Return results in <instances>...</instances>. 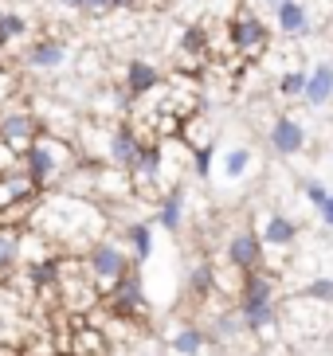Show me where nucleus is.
Returning a JSON list of instances; mask_svg holds the SVG:
<instances>
[{"instance_id":"f257e3e1","label":"nucleus","mask_w":333,"mask_h":356,"mask_svg":"<svg viewBox=\"0 0 333 356\" xmlns=\"http://www.w3.org/2000/svg\"><path fill=\"white\" fill-rule=\"evenodd\" d=\"M28 227L52 243L55 254H83L106 235V211L102 204L71 192H43L28 216Z\"/></svg>"},{"instance_id":"f03ea898","label":"nucleus","mask_w":333,"mask_h":356,"mask_svg":"<svg viewBox=\"0 0 333 356\" xmlns=\"http://www.w3.org/2000/svg\"><path fill=\"white\" fill-rule=\"evenodd\" d=\"M79 161L83 157H79V149H75L71 137H55V134H40L20 153V168L28 172L36 192H59V184L67 180V172Z\"/></svg>"},{"instance_id":"7ed1b4c3","label":"nucleus","mask_w":333,"mask_h":356,"mask_svg":"<svg viewBox=\"0 0 333 356\" xmlns=\"http://www.w3.org/2000/svg\"><path fill=\"white\" fill-rule=\"evenodd\" d=\"M79 259H83V270L91 274V282L98 286V293L110 290L118 278H125V274L134 270V259H130V254H125V247L118 239H110V235L94 239L91 247L79 254Z\"/></svg>"},{"instance_id":"20e7f679","label":"nucleus","mask_w":333,"mask_h":356,"mask_svg":"<svg viewBox=\"0 0 333 356\" xmlns=\"http://www.w3.org/2000/svg\"><path fill=\"white\" fill-rule=\"evenodd\" d=\"M71 40H63L55 32H43V35H31L20 51V63L28 74H59L71 59Z\"/></svg>"},{"instance_id":"39448f33","label":"nucleus","mask_w":333,"mask_h":356,"mask_svg":"<svg viewBox=\"0 0 333 356\" xmlns=\"http://www.w3.org/2000/svg\"><path fill=\"white\" fill-rule=\"evenodd\" d=\"M102 309H110V317H122V321H141L146 317V309H149V302H146V286H141V274H137V266L125 278H118L110 290H102Z\"/></svg>"},{"instance_id":"423d86ee","label":"nucleus","mask_w":333,"mask_h":356,"mask_svg":"<svg viewBox=\"0 0 333 356\" xmlns=\"http://www.w3.org/2000/svg\"><path fill=\"white\" fill-rule=\"evenodd\" d=\"M235 302H240V317L255 314V309H267V305H279V282H274V274L267 266H255V270L240 274Z\"/></svg>"},{"instance_id":"0eeeda50","label":"nucleus","mask_w":333,"mask_h":356,"mask_svg":"<svg viewBox=\"0 0 333 356\" xmlns=\"http://www.w3.org/2000/svg\"><path fill=\"white\" fill-rule=\"evenodd\" d=\"M228 40H231V47L240 55H247V59H259L267 47H271V28L255 16V12H235L231 16V24H228Z\"/></svg>"},{"instance_id":"6e6552de","label":"nucleus","mask_w":333,"mask_h":356,"mask_svg":"<svg viewBox=\"0 0 333 356\" xmlns=\"http://www.w3.org/2000/svg\"><path fill=\"white\" fill-rule=\"evenodd\" d=\"M141 129L134 122H110V134H106V153H102V165H114V168H130L137 157V149H141ZM157 141V137H153Z\"/></svg>"},{"instance_id":"1a4fd4ad","label":"nucleus","mask_w":333,"mask_h":356,"mask_svg":"<svg viewBox=\"0 0 333 356\" xmlns=\"http://www.w3.org/2000/svg\"><path fill=\"white\" fill-rule=\"evenodd\" d=\"M165 86V71L153 63V59H130L122 71V95L130 98V102H137V98H149L153 90H161Z\"/></svg>"},{"instance_id":"9d476101","label":"nucleus","mask_w":333,"mask_h":356,"mask_svg":"<svg viewBox=\"0 0 333 356\" xmlns=\"http://www.w3.org/2000/svg\"><path fill=\"white\" fill-rule=\"evenodd\" d=\"M224 259H228V266L235 274H247V270H255V266H263V243H259V235H255V227L235 231L228 239V247H224Z\"/></svg>"},{"instance_id":"9b49d317","label":"nucleus","mask_w":333,"mask_h":356,"mask_svg":"<svg viewBox=\"0 0 333 356\" xmlns=\"http://www.w3.org/2000/svg\"><path fill=\"white\" fill-rule=\"evenodd\" d=\"M267 141H271V149L279 153V157H298V153H306V145H310V137H306V126L298 122V118H274L271 129H267Z\"/></svg>"},{"instance_id":"f8f14e48","label":"nucleus","mask_w":333,"mask_h":356,"mask_svg":"<svg viewBox=\"0 0 333 356\" xmlns=\"http://www.w3.org/2000/svg\"><path fill=\"white\" fill-rule=\"evenodd\" d=\"M185 216H188V188L185 184H173L157 196L153 204V223L165 231H180L185 227Z\"/></svg>"},{"instance_id":"ddd939ff","label":"nucleus","mask_w":333,"mask_h":356,"mask_svg":"<svg viewBox=\"0 0 333 356\" xmlns=\"http://www.w3.org/2000/svg\"><path fill=\"white\" fill-rule=\"evenodd\" d=\"M298 231H302V227H298L291 216H282V211H267L255 235H259L263 251H279V247L286 251V247H294V243H298Z\"/></svg>"},{"instance_id":"4468645a","label":"nucleus","mask_w":333,"mask_h":356,"mask_svg":"<svg viewBox=\"0 0 333 356\" xmlns=\"http://www.w3.org/2000/svg\"><path fill=\"white\" fill-rule=\"evenodd\" d=\"M63 353H71V356H110V341H106V333L98 329V325H91V321L79 317V325H75V333H71V341H67Z\"/></svg>"},{"instance_id":"2eb2a0df","label":"nucleus","mask_w":333,"mask_h":356,"mask_svg":"<svg viewBox=\"0 0 333 356\" xmlns=\"http://www.w3.org/2000/svg\"><path fill=\"white\" fill-rule=\"evenodd\" d=\"M125 247V254L134 259V266H141V262H149V254H153V223L149 220H130L122 223V239H118Z\"/></svg>"},{"instance_id":"dca6fc26","label":"nucleus","mask_w":333,"mask_h":356,"mask_svg":"<svg viewBox=\"0 0 333 356\" xmlns=\"http://www.w3.org/2000/svg\"><path fill=\"white\" fill-rule=\"evenodd\" d=\"M333 98V63H313L306 71V86H302V102L306 106H325Z\"/></svg>"},{"instance_id":"f3484780","label":"nucleus","mask_w":333,"mask_h":356,"mask_svg":"<svg viewBox=\"0 0 333 356\" xmlns=\"http://www.w3.org/2000/svg\"><path fill=\"white\" fill-rule=\"evenodd\" d=\"M31 40V20L24 16L20 8H0V47L4 51H12L16 43H28Z\"/></svg>"},{"instance_id":"a211bd4d","label":"nucleus","mask_w":333,"mask_h":356,"mask_svg":"<svg viewBox=\"0 0 333 356\" xmlns=\"http://www.w3.org/2000/svg\"><path fill=\"white\" fill-rule=\"evenodd\" d=\"M274 28H279L282 35H302L306 28H310V12H306L302 0H279L274 4Z\"/></svg>"},{"instance_id":"6ab92c4d","label":"nucleus","mask_w":333,"mask_h":356,"mask_svg":"<svg viewBox=\"0 0 333 356\" xmlns=\"http://www.w3.org/2000/svg\"><path fill=\"white\" fill-rule=\"evenodd\" d=\"M169 348H173V356H204V348H208V333H204L200 325L185 321V325H177V329L169 333Z\"/></svg>"},{"instance_id":"aec40b11","label":"nucleus","mask_w":333,"mask_h":356,"mask_svg":"<svg viewBox=\"0 0 333 356\" xmlns=\"http://www.w3.org/2000/svg\"><path fill=\"white\" fill-rule=\"evenodd\" d=\"M20 239H24L20 223H0V278H8L20 266Z\"/></svg>"},{"instance_id":"412c9836","label":"nucleus","mask_w":333,"mask_h":356,"mask_svg":"<svg viewBox=\"0 0 333 356\" xmlns=\"http://www.w3.org/2000/svg\"><path fill=\"white\" fill-rule=\"evenodd\" d=\"M251 165H255V149L251 145H231L228 153H224V161H219V177L231 180V184H240V180L251 172Z\"/></svg>"},{"instance_id":"4be33fe9","label":"nucleus","mask_w":333,"mask_h":356,"mask_svg":"<svg viewBox=\"0 0 333 356\" xmlns=\"http://www.w3.org/2000/svg\"><path fill=\"white\" fill-rule=\"evenodd\" d=\"M243 333H247V329H243L240 309H228V314L212 317V337H216V345H228V341H235V337H243Z\"/></svg>"},{"instance_id":"5701e85b","label":"nucleus","mask_w":333,"mask_h":356,"mask_svg":"<svg viewBox=\"0 0 333 356\" xmlns=\"http://www.w3.org/2000/svg\"><path fill=\"white\" fill-rule=\"evenodd\" d=\"M180 55H192V59H204L208 55V47H212V40H208V32H204V24H188L185 32H180Z\"/></svg>"},{"instance_id":"b1692460","label":"nucleus","mask_w":333,"mask_h":356,"mask_svg":"<svg viewBox=\"0 0 333 356\" xmlns=\"http://www.w3.org/2000/svg\"><path fill=\"white\" fill-rule=\"evenodd\" d=\"M188 293H192V298L216 293V266H212V262H196V266H192V274H188Z\"/></svg>"},{"instance_id":"393cba45","label":"nucleus","mask_w":333,"mask_h":356,"mask_svg":"<svg viewBox=\"0 0 333 356\" xmlns=\"http://www.w3.org/2000/svg\"><path fill=\"white\" fill-rule=\"evenodd\" d=\"M16 95H20V71L0 59V110L16 102Z\"/></svg>"},{"instance_id":"a878e982","label":"nucleus","mask_w":333,"mask_h":356,"mask_svg":"<svg viewBox=\"0 0 333 356\" xmlns=\"http://www.w3.org/2000/svg\"><path fill=\"white\" fill-rule=\"evenodd\" d=\"M298 298L302 302H333V278H325V274H318V278H310V282L298 290Z\"/></svg>"},{"instance_id":"bb28decb","label":"nucleus","mask_w":333,"mask_h":356,"mask_svg":"<svg viewBox=\"0 0 333 356\" xmlns=\"http://www.w3.org/2000/svg\"><path fill=\"white\" fill-rule=\"evenodd\" d=\"M302 86H306V71L302 67H291V71L279 79V95L282 98H302Z\"/></svg>"},{"instance_id":"cd10ccee","label":"nucleus","mask_w":333,"mask_h":356,"mask_svg":"<svg viewBox=\"0 0 333 356\" xmlns=\"http://www.w3.org/2000/svg\"><path fill=\"white\" fill-rule=\"evenodd\" d=\"M302 196H306V204H313V208H322L325 200H330V188H325L322 180H306V184H302Z\"/></svg>"},{"instance_id":"c85d7f7f","label":"nucleus","mask_w":333,"mask_h":356,"mask_svg":"<svg viewBox=\"0 0 333 356\" xmlns=\"http://www.w3.org/2000/svg\"><path fill=\"white\" fill-rule=\"evenodd\" d=\"M110 12H114V4H110V0H86L83 16H110Z\"/></svg>"},{"instance_id":"c756f323","label":"nucleus","mask_w":333,"mask_h":356,"mask_svg":"<svg viewBox=\"0 0 333 356\" xmlns=\"http://www.w3.org/2000/svg\"><path fill=\"white\" fill-rule=\"evenodd\" d=\"M318 216H322L325 231H330V235H333V192H330V200H325L322 208H318Z\"/></svg>"},{"instance_id":"7c9ffc66","label":"nucleus","mask_w":333,"mask_h":356,"mask_svg":"<svg viewBox=\"0 0 333 356\" xmlns=\"http://www.w3.org/2000/svg\"><path fill=\"white\" fill-rule=\"evenodd\" d=\"M67 12H75V16H83V8H86V0H59Z\"/></svg>"},{"instance_id":"2f4dec72","label":"nucleus","mask_w":333,"mask_h":356,"mask_svg":"<svg viewBox=\"0 0 333 356\" xmlns=\"http://www.w3.org/2000/svg\"><path fill=\"white\" fill-rule=\"evenodd\" d=\"M141 356H169V353H157V348H153V353H141Z\"/></svg>"},{"instance_id":"473e14b6","label":"nucleus","mask_w":333,"mask_h":356,"mask_svg":"<svg viewBox=\"0 0 333 356\" xmlns=\"http://www.w3.org/2000/svg\"><path fill=\"white\" fill-rule=\"evenodd\" d=\"M267 4H271V8H274V4H279V0H267Z\"/></svg>"}]
</instances>
